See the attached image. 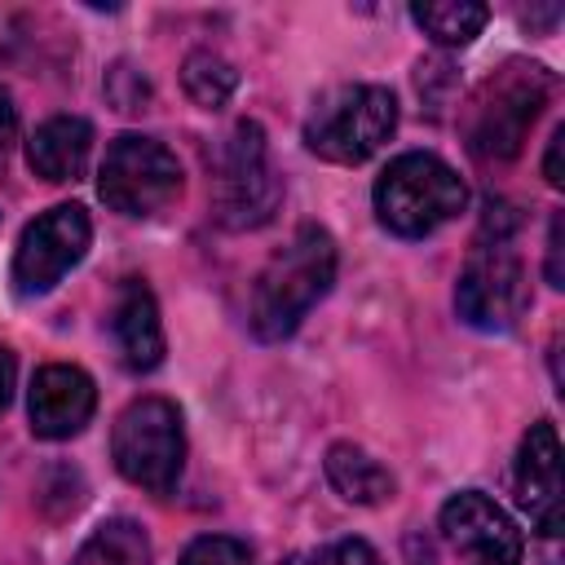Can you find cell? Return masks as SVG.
I'll use <instances>...</instances> for the list:
<instances>
[{
  "instance_id": "ffe728a7",
  "label": "cell",
  "mask_w": 565,
  "mask_h": 565,
  "mask_svg": "<svg viewBox=\"0 0 565 565\" xmlns=\"http://www.w3.org/2000/svg\"><path fill=\"white\" fill-rule=\"evenodd\" d=\"M106 97L115 102V110H141L150 97V84L132 62H115L106 71Z\"/></svg>"
},
{
  "instance_id": "ac0fdd59",
  "label": "cell",
  "mask_w": 565,
  "mask_h": 565,
  "mask_svg": "<svg viewBox=\"0 0 565 565\" xmlns=\"http://www.w3.org/2000/svg\"><path fill=\"white\" fill-rule=\"evenodd\" d=\"M181 84H185L190 102H199L203 110H221V106L234 97V88H238V71H234L221 53L199 49V53L185 57V66H181Z\"/></svg>"
},
{
  "instance_id": "7c38bea8",
  "label": "cell",
  "mask_w": 565,
  "mask_h": 565,
  "mask_svg": "<svg viewBox=\"0 0 565 565\" xmlns=\"http://www.w3.org/2000/svg\"><path fill=\"white\" fill-rule=\"evenodd\" d=\"M97 411V388L79 366L53 362L40 366L31 380V397H26V415H31V433L44 441H62L75 437Z\"/></svg>"
},
{
  "instance_id": "2e32d148",
  "label": "cell",
  "mask_w": 565,
  "mask_h": 565,
  "mask_svg": "<svg viewBox=\"0 0 565 565\" xmlns=\"http://www.w3.org/2000/svg\"><path fill=\"white\" fill-rule=\"evenodd\" d=\"M411 18L424 26V35L441 49H463L481 35L490 9L477 4V0H424V4H411Z\"/></svg>"
},
{
  "instance_id": "7402d4cb",
  "label": "cell",
  "mask_w": 565,
  "mask_h": 565,
  "mask_svg": "<svg viewBox=\"0 0 565 565\" xmlns=\"http://www.w3.org/2000/svg\"><path fill=\"white\" fill-rule=\"evenodd\" d=\"M547 282L565 287V216L561 212L547 225Z\"/></svg>"
},
{
  "instance_id": "8fae6325",
  "label": "cell",
  "mask_w": 565,
  "mask_h": 565,
  "mask_svg": "<svg viewBox=\"0 0 565 565\" xmlns=\"http://www.w3.org/2000/svg\"><path fill=\"white\" fill-rule=\"evenodd\" d=\"M512 486H516V503L530 512L534 530L543 539H556L561 534V441H556L552 419L530 424V433L521 437Z\"/></svg>"
},
{
  "instance_id": "e0dca14e",
  "label": "cell",
  "mask_w": 565,
  "mask_h": 565,
  "mask_svg": "<svg viewBox=\"0 0 565 565\" xmlns=\"http://www.w3.org/2000/svg\"><path fill=\"white\" fill-rule=\"evenodd\" d=\"M71 565H150V539L137 521L115 516V521H102L79 543Z\"/></svg>"
},
{
  "instance_id": "44dd1931",
  "label": "cell",
  "mask_w": 565,
  "mask_h": 565,
  "mask_svg": "<svg viewBox=\"0 0 565 565\" xmlns=\"http://www.w3.org/2000/svg\"><path fill=\"white\" fill-rule=\"evenodd\" d=\"M318 565H384V561L375 556L371 543H362V539H340V543H331V547L318 556Z\"/></svg>"
},
{
  "instance_id": "277c9868",
  "label": "cell",
  "mask_w": 565,
  "mask_h": 565,
  "mask_svg": "<svg viewBox=\"0 0 565 565\" xmlns=\"http://www.w3.org/2000/svg\"><path fill=\"white\" fill-rule=\"evenodd\" d=\"M282 203V181L269 163V141L256 119H238L216 150L212 212L225 230H256Z\"/></svg>"
},
{
  "instance_id": "52a82bcc",
  "label": "cell",
  "mask_w": 565,
  "mask_h": 565,
  "mask_svg": "<svg viewBox=\"0 0 565 565\" xmlns=\"http://www.w3.org/2000/svg\"><path fill=\"white\" fill-rule=\"evenodd\" d=\"M97 194L119 216H154L181 194V163L163 141L124 132L102 159Z\"/></svg>"
},
{
  "instance_id": "ba28073f",
  "label": "cell",
  "mask_w": 565,
  "mask_h": 565,
  "mask_svg": "<svg viewBox=\"0 0 565 565\" xmlns=\"http://www.w3.org/2000/svg\"><path fill=\"white\" fill-rule=\"evenodd\" d=\"M530 305L525 265L512 247V238H481L468 252V265L455 287V309L477 331H508Z\"/></svg>"
},
{
  "instance_id": "4fadbf2b",
  "label": "cell",
  "mask_w": 565,
  "mask_h": 565,
  "mask_svg": "<svg viewBox=\"0 0 565 565\" xmlns=\"http://www.w3.org/2000/svg\"><path fill=\"white\" fill-rule=\"evenodd\" d=\"M110 340L115 353L128 371H154L163 362V322H159V305L154 291L141 278H124L115 309H110Z\"/></svg>"
},
{
  "instance_id": "8992f818",
  "label": "cell",
  "mask_w": 565,
  "mask_h": 565,
  "mask_svg": "<svg viewBox=\"0 0 565 565\" xmlns=\"http://www.w3.org/2000/svg\"><path fill=\"white\" fill-rule=\"evenodd\" d=\"M110 459L124 472V481H132L150 494H172L181 463H185L181 411L168 397L128 402L110 433Z\"/></svg>"
},
{
  "instance_id": "9c48e42d",
  "label": "cell",
  "mask_w": 565,
  "mask_h": 565,
  "mask_svg": "<svg viewBox=\"0 0 565 565\" xmlns=\"http://www.w3.org/2000/svg\"><path fill=\"white\" fill-rule=\"evenodd\" d=\"M93 243V221L79 203H57L49 212H40L13 252V287L18 296H44L62 282L66 269H75L84 260Z\"/></svg>"
},
{
  "instance_id": "6da1fadb",
  "label": "cell",
  "mask_w": 565,
  "mask_h": 565,
  "mask_svg": "<svg viewBox=\"0 0 565 565\" xmlns=\"http://www.w3.org/2000/svg\"><path fill=\"white\" fill-rule=\"evenodd\" d=\"M331 282H335V238L322 225H300L287 238V247L269 256V265L252 287L247 318L256 340L265 344L287 340L309 318V309L331 291Z\"/></svg>"
},
{
  "instance_id": "5b68a950",
  "label": "cell",
  "mask_w": 565,
  "mask_h": 565,
  "mask_svg": "<svg viewBox=\"0 0 565 565\" xmlns=\"http://www.w3.org/2000/svg\"><path fill=\"white\" fill-rule=\"evenodd\" d=\"M397 128V97L380 84L331 88L305 119V146L331 163L371 159Z\"/></svg>"
},
{
  "instance_id": "5bb4252c",
  "label": "cell",
  "mask_w": 565,
  "mask_h": 565,
  "mask_svg": "<svg viewBox=\"0 0 565 565\" xmlns=\"http://www.w3.org/2000/svg\"><path fill=\"white\" fill-rule=\"evenodd\" d=\"M93 150V124L79 115H53L44 119L26 141V163L44 181H75Z\"/></svg>"
},
{
  "instance_id": "9a60e30c",
  "label": "cell",
  "mask_w": 565,
  "mask_h": 565,
  "mask_svg": "<svg viewBox=\"0 0 565 565\" xmlns=\"http://www.w3.org/2000/svg\"><path fill=\"white\" fill-rule=\"evenodd\" d=\"M327 481L335 486L340 499L366 503V508L393 499V490H397L393 486V472L380 459H371L362 446H353V441H335L327 450Z\"/></svg>"
},
{
  "instance_id": "7a4b0ae2",
  "label": "cell",
  "mask_w": 565,
  "mask_h": 565,
  "mask_svg": "<svg viewBox=\"0 0 565 565\" xmlns=\"http://www.w3.org/2000/svg\"><path fill=\"white\" fill-rule=\"evenodd\" d=\"M468 207V185L459 172L424 150L397 154L375 181V216L397 238H424Z\"/></svg>"
},
{
  "instance_id": "30bf717a",
  "label": "cell",
  "mask_w": 565,
  "mask_h": 565,
  "mask_svg": "<svg viewBox=\"0 0 565 565\" xmlns=\"http://www.w3.org/2000/svg\"><path fill=\"white\" fill-rule=\"evenodd\" d=\"M441 534L472 556V565H521L525 543L512 516L481 490H459L441 508Z\"/></svg>"
},
{
  "instance_id": "603a6c76",
  "label": "cell",
  "mask_w": 565,
  "mask_h": 565,
  "mask_svg": "<svg viewBox=\"0 0 565 565\" xmlns=\"http://www.w3.org/2000/svg\"><path fill=\"white\" fill-rule=\"evenodd\" d=\"M13 137H18V106H13V97L0 88V168H4V154H9Z\"/></svg>"
},
{
  "instance_id": "3957f363",
  "label": "cell",
  "mask_w": 565,
  "mask_h": 565,
  "mask_svg": "<svg viewBox=\"0 0 565 565\" xmlns=\"http://www.w3.org/2000/svg\"><path fill=\"white\" fill-rule=\"evenodd\" d=\"M552 97V75L534 62H508L490 75L468 115V150L481 163H508L521 154L530 124Z\"/></svg>"
},
{
  "instance_id": "cb8c5ba5",
  "label": "cell",
  "mask_w": 565,
  "mask_h": 565,
  "mask_svg": "<svg viewBox=\"0 0 565 565\" xmlns=\"http://www.w3.org/2000/svg\"><path fill=\"white\" fill-rule=\"evenodd\" d=\"M561 150H565V124L552 132V141H547V159H543V177H547V185H565V172H561Z\"/></svg>"
},
{
  "instance_id": "d6986e66",
  "label": "cell",
  "mask_w": 565,
  "mask_h": 565,
  "mask_svg": "<svg viewBox=\"0 0 565 565\" xmlns=\"http://www.w3.org/2000/svg\"><path fill=\"white\" fill-rule=\"evenodd\" d=\"M181 565H252V552L230 534H203L181 552Z\"/></svg>"
},
{
  "instance_id": "d4e9b609",
  "label": "cell",
  "mask_w": 565,
  "mask_h": 565,
  "mask_svg": "<svg viewBox=\"0 0 565 565\" xmlns=\"http://www.w3.org/2000/svg\"><path fill=\"white\" fill-rule=\"evenodd\" d=\"M13 375H18V366H13V353L0 344V411H4V402H9V393H13Z\"/></svg>"
}]
</instances>
